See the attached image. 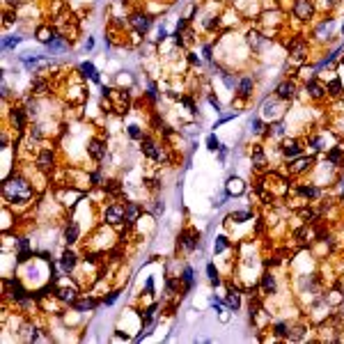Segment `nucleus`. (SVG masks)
Returning <instances> with one entry per match:
<instances>
[{"instance_id": "obj_30", "label": "nucleus", "mask_w": 344, "mask_h": 344, "mask_svg": "<svg viewBox=\"0 0 344 344\" xmlns=\"http://www.w3.org/2000/svg\"><path fill=\"white\" fill-rule=\"evenodd\" d=\"M35 35H37V39H39L41 44H46V46H48L50 41L55 39V30H53L50 25H39V28H37Z\"/></svg>"}, {"instance_id": "obj_61", "label": "nucleus", "mask_w": 344, "mask_h": 344, "mask_svg": "<svg viewBox=\"0 0 344 344\" xmlns=\"http://www.w3.org/2000/svg\"><path fill=\"white\" fill-rule=\"evenodd\" d=\"M342 35H344V23H342Z\"/></svg>"}, {"instance_id": "obj_47", "label": "nucleus", "mask_w": 344, "mask_h": 344, "mask_svg": "<svg viewBox=\"0 0 344 344\" xmlns=\"http://www.w3.org/2000/svg\"><path fill=\"white\" fill-rule=\"evenodd\" d=\"M128 136L133 138V140H142V131H140V126H138V124H131V126H128Z\"/></svg>"}, {"instance_id": "obj_57", "label": "nucleus", "mask_w": 344, "mask_h": 344, "mask_svg": "<svg viewBox=\"0 0 344 344\" xmlns=\"http://www.w3.org/2000/svg\"><path fill=\"white\" fill-rule=\"evenodd\" d=\"M165 211V204L163 202H156V206H154V214H163Z\"/></svg>"}, {"instance_id": "obj_29", "label": "nucleus", "mask_w": 344, "mask_h": 344, "mask_svg": "<svg viewBox=\"0 0 344 344\" xmlns=\"http://www.w3.org/2000/svg\"><path fill=\"white\" fill-rule=\"evenodd\" d=\"M326 94L330 96V99H339V96L344 94V85H342V81L339 78H333V81L326 85Z\"/></svg>"}, {"instance_id": "obj_26", "label": "nucleus", "mask_w": 344, "mask_h": 344, "mask_svg": "<svg viewBox=\"0 0 344 344\" xmlns=\"http://www.w3.org/2000/svg\"><path fill=\"white\" fill-rule=\"evenodd\" d=\"M140 214H142V206L138 204V202H128L126 211H124V220H126L128 225H133L138 218H140Z\"/></svg>"}, {"instance_id": "obj_53", "label": "nucleus", "mask_w": 344, "mask_h": 344, "mask_svg": "<svg viewBox=\"0 0 344 344\" xmlns=\"http://www.w3.org/2000/svg\"><path fill=\"white\" fill-rule=\"evenodd\" d=\"M117 296H119V294H117V292H113V294H110V296H108V298H105V301H103V303H105V305H113V303H115V301H117Z\"/></svg>"}, {"instance_id": "obj_38", "label": "nucleus", "mask_w": 344, "mask_h": 344, "mask_svg": "<svg viewBox=\"0 0 344 344\" xmlns=\"http://www.w3.org/2000/svg\"><path fill=\"white\" fill-rule=\"evenodd\" d=\"M305 333H307V328L303 324H298V326H289V335H287V339H303L305 337Z\"/></svg>"}, {"instance_id": "obj_20", "label": "nucleus", "mask_w": 344, "mask_h": 344, "mask_svg": "<svg viewBox=\"0 0 344 344\" xmlns=\"http://www.w3.org/2000/svg\"><path fill=\"white\" fill-rule=\"evenodd\" d=\"M58 298L62 303H76V298H78V289L73 287V284H60L58 287Z\"/></svg>"}, {"instance_id": "obj_12", "label": "nucleus", "mask_w": 344, "mask_h": 344, "mask_svg": "<svg viewBox=\"0 0 344 344\" xmlns=\"http://www.w3.org/2000/svg\"><path fill=\"white\" fill-rule=\"evenodd\" d=\"M142 154L147 156V158H151V161H156V163H158V161H165V154H163V149H161L158 145H156L154 140H151V138H142Z\"/></svg>"}, {"instance_id": "obj_59", "label": "nucleus", "mask_w": 344, "mask_h": 344, "mask_svg": "<svg viewBox=\"0 0 344 344\" xmlns=\"http://www.w3.org/2000/svg\"><path fill=\"white\" fill-rule=\"evenodd\" d=\"M92 48H94V39H87L85 41V50H92Z\"/></svg>"}, {"instance_id": "obj_46", "label": "nucleus", "mask_w": 344, "mask_h": 344, "mask_svg": "<svg viewBox=\"0 0 344 344\" xmlns=\"http://www.w3.org/2000/svg\"><path fill=\"white\" fill-rule=\"evenodd\" d=\"M18 41H21V37H16V35H14V37H5V39H3V50L14 48V46L18 44Z\"/></svg>"}, {"instance_id": "obj_15", "label": "nucleus", "mask_w": 344, "mask_h": 344, "mask_svg": "<svg viewBox=\"0 0 344 344\" xmlns=\"http://www.w3.org/2000/svg\"><path fill=\"white\" fill-rule=\"evenodd\" d=\"M326 163H328L330 168H339V165L344 163V145L330 147V149L326 151Z\"/></svg>"}, {"instance_id": "obj_37", "label": "nucleus", "mask_w": 344, "mask_h": 344, "mask_svg": "<svg viewBox=\"0 0 344 344\" xmlns=\"http://www.w3.org/2000/svg\"><path fill=\"white\" fill-rule=\"evenodd\" d=\"M284 133H287V128H284L282 119H280V122H273V126H269V136L271 138H284Z\"/></svg>"}, {"instance_id": "obj_36", "label": "nucleus", "mask_w": 344, "mask_h": 344, "mask_svg": "<svg viewBox=\"0 0 344 344\" xmlns=\"http://www.w3.org/2000/svg\"><path fill=\"white\" fill-rule=\"evenodd\" d=\"M21 335H23V339H25V342H37V339H39V333H37V328H35V326H30V324L23 326Z\"/></svg>"}, {"instance_id": "obj_7", "label": "nucleus", "mask_w": 344, "mask_h": 344, "mask_svg": "<svg viewBox=\"0 0 344 344\" xmlns=\"http://www.w3.org/2000/svg\"><path fill=\"white\" fill-rule=\"evenodd\" d=\"M5 287H7V296L9 298H14L16 303H28V292H25V287L21 284V280L9 278V280H5Z\"/></svg>"}, {"instance_id": "obj_31", "label": "nucleus", "mask_w": 344, "mask_h": 344, "mask_svg": "<svg viewBox=\"0 0 344 344\" xmlns=\"http://www.w3.org/2000/svg\"><path fill=\"white\" fill-rule=\"evenodd\" d=\"M78 71H81L83 78H90V81H94V83L101 81V78H99V71H96V67H94L92 62H83L81 67H78Z\"/></svg>"}, {"instance_id": "obj_16", "label": "nucleus", "mask_w": 344, "mask_h": 344, "mask_svg": "<svg viewBox=\"0 0 344 344\" xmlns=\"http://www.w3.org/2000/svg\"><path fill=\"white\" fill-rule=\"evenodd\" d=\"M250 161H252V168H255V170H264L266 165H269V158H266L264 147H261V145H252Z\"/></svg>"}, {"instance_id": "obj_27", "label": "nucleus", "mask_w": 344, "mask_h": 344, "mask_svg": "<svg viewBox=\"0 0 344 344\" xmlns=\"http://www.w3.org/2000/svg\"><path fill=\"white\" fill-rule=\"evenodd\" d=\"M25 115L28 113H23L21 108H14L12 113H9V122H12V126L16 128V131H23V128H25Z\"/></svg>"}, {"instance_id": "obj_56", "label": "nucleus", "mask_w": 344, "mask_h": 344, "mask_svg": "<svg viewBox=\"0 0 344 344\" xmlns=\"http://www.w3.org/2000/svg\"><path fill=\"white\" fill-rule=\"evenodd\" d=\"M209 103H211V105H214V108H216V113H220V101L216 99V96H209Z\"/></svg>"}, {"instance_id": "obj_2", "label": "nucleus", "mask_w": 344, "mask_h": 344, "mask_svg": "<svg viewBox=\"0 0 344 344\" xmlns=\"http://www.w3.org/2000/svg\"><path fill=\"white\" fill-rule=\"evenodd\" d=\"M287 50H289V58L294 60V62H305L307 58V50H310V44H307L305 37H292L287 44Z\"/></svg>"}, {"instance_id": "obj_24", "label": "nucleus", "mask_w": 344, "mask_h": 344, "mask_svg": "<svg viewBox=\"0 0 344 344\" xmlns=\"http://www.w3.org/2000/svg\"><path fill=\"white\" fill-rule=\"evenodd\" d=\"M225 220H227V223L241 225V223H248V220H255V214H252L250 209H241V211H232V214H229Z\"/></svg>"}, {"instance_id": "obj_60", "label": "nucleus", "mask_w": 344, "mask_h": 344, "mask_svg": "<svg viewBox=\"0 0 344 344\" xmlns=\"http://www.w3.org/2000/svg\"><path fill=\"white\" fill-rule=\"evenodd\" d=\"M328 5H333L335 7V5H339V0H328Z\"/></svg>"}, {"instance_id": "obj_5", "label": "nucleus", "mask_w": 344, "mask_h": 344, "mask_svg": "<svg viewBox=\"0 0 344 344\" xmlns=\"http://www.w3.org/2000/svg\"><path fill=\"white\" fill-rule=\"evenodd\" d=\"M280 154H282V158L294 161V158H298V156L303 154V147H301V142H298L296 138H284V140L280 142Z\"/></svg>"}, {"instance_id": "obj_4", "label": "nucleus", "mask_w": 344, "mask_h": 344, "mask_svg": "<svg viewBox=\"0 0 344 344\" xmlns=\"http://www.w3.org/2000/svg\"><path fill=\"white\" fill-rule=\"evenodd\" d=\"M280 101L278 96H269V99H264V103H261V110H259V117L261 119H271V122H280L282 119V110H280Z\"/></svg>"}, {"instance_id": "obj_25", "label": "nucleus", "mask_w": 344, "mask_h": 344, "mask_svg": "<svg viewBox=\"0 0 344 344\" xmlns=\"http://www.w3.org/2000/svg\"><path fill=\"white\" fill-rule=\"evenodd\" d=\"M246 37H248V46H250L252 50H259L261 46L269 44V39H266L264 35H259L257 30H248V35H246Z\"/></svg>"}, {"instance_id": "obj_35", "label": "nucleus", "mask_w": 344, "mask_h": 344, "mask_svg": "<svg viewBox=\"0 0 344 344\" xmlns=\"http://www.w3.org/2000/svg\"><path fill=\"white\" fill-rule=\"evenodd\" d=\"M227 248H229V239L225 236V234H218V236H216V241H214V252H216V255H223Z\"/></svg>"}, {"instance_id": "obj_42", "label": "nucleus", "mask_w": 344, "mask_h": 344, "mask_svg": "<svg viewBox=\"0 0 344 344\" xmlns=\"http://www.w3.org/2000/svg\"><path fill=\"white\" fill-rule=\"evenodd\" d=\"M273 335L275 337H287L289 335V324L287 321H278V324L273 326Z\"/></svg>"}, {"instance_id": "obj_23", "label": "nucleus", "mask_w": 344, "mask_h": 344, "mask_svg": "<svg viewBox=\"0 0 344 344\" xmlns=\"http://www.w3.org/2000/svg\"><path fill=\"white\" fill-rule=\"evenodd\" d=\"M225 191H227V195H243L246 193V183L239 177H229L227 183H225Z\"/></svg>"}, {"instance_id": "obj_33", "label": "nucleus", "mask_w": 344, "mask_h": 344, "mask_svg": "<svg viewBox=\"0 0 344 344\" xmlns=\"http://www.w3.org/2000/svg\"><path fill=\"white\" fill-rule=\"evenodd\" d=\"M78 236H81V227H78V223H69L67 225V229H64V241L67 243H76L78 241Z\"/></svg>"}, {"instance_id": "obj_48", "label": "nucleus", "mask_w": 344, "mask_h": 344, "mask_svg": "<svg viewBox=\"0 0 344 344\" xmlns=\"http://www.w3.org/2000/svg\"><path fill=\"white\" fill-rule=\"evenodd\" d=\"M181 103L188 108V113H195V110H197L195 103H193V99H188V96H181Z\"/></svg>"}, {"instance_id": "obj_11", "label": "nucleus", "mask_w": 344, "mask_h": 344, "mask_svg": "<svg viewBox=\"0 0 344 344\" xmlns=\"http://www.w3.org/2000/svg\"><path fill=\"white\" fill-rule=\"evenodd\" d=\"M124 211H126V204H110V206H105L103 220L108 225H115V227H117L119 223H124Z\"/></svg>"}, {"instance_id": "obj_13", "label": "nucleus", "mask_w": 344, "mask_h": 344, "mask_svg": "<svg viewBox=\"0 0 344 344\" xmlns=\"http://www.w3.org/2000/svg\"><path fill=\"white\" fill-rule=\"evenodd\" d=\"M305 92H307V96H310V99H314V101H321V99H326V85L321 81H307L305 83Z\"/></svg>"}, {"instance_id": "obj_34", "label": "nucleus", "mask_w": 344, "mask_h": 344, "mask_svg": "<svg viewBox=\"0 0 344 344\" xmlns=\"http://www.w3.org/2000/svg\"><path fill=\"white\" fill-rule=\"evenodd\" d=\"M333 28H335V21H333V18L324 21L319 28H316V37H319V39H328L330 32H333Z\"/></svg>"}, {"instance_id": "obj_32", "label": "nucleus", "mask_w": 344, "mask_h": 344, "mask_svg": "<svg viewBox=\"0 0 344 344\" xmlns=\"http://www.w3.org/2000/svg\"><path fill=\"white\" fill-rule=\"evenodd\" d=\"M181 282H183V292H191V289L195 287V271H193V266H186V269H183Z\"/></svg>"}, {"instance_id": "obj_62", "label": "nucleus", "mask_w": 344, "mask_h": 344, "mask_svg": "<svg viewBox=\"0 0 344 344\" xmlns=\"http://www.w3.org/2000/svg\"><path fill=\"white\" fill-rule=\"evenodd\" d=\"M342 64H344V58H342Z\"/></svg>"}, {"instance_id": "obj_21", "label": "nucleus", "mask_w": 344, "mask_h": 344, "mask_svg": "<svg viewBox=\"0 0 344 344\" xmlns=\"http://www.w3.org/2000/svg\"><path fill=\"white\" fill-rule=\"evenodd\" d=\"M261 292H264L266 296H273V294L278 292V280H275V275L271 273V271L261 273Z\"/></svg>"}, {"instance_id": "obj_18", "label": "nucleus", "mask_w": 344, "mask_h": 344, "mask_svg": "<svg viewBox=\"0 0 344 344\" xmlns=\"http://www.w3.org/2000/svg\"><path fill=\"white\" fill-rule=\"evenodd\" d=\"M296 193L303 200H316V197H321V188L316 183H298Z\"/></svg>"}, {"instance_id": "obj_10", "label": "nucleus", "mask_w": 344, "mask_h": 344, "mask_svg": "<svg viewBox=\"0 0 344 344\" xmlns=\"http://www.w3.org/2000/svg\"><path fill=\"white\" fill-rule=\"evenodd\" d=\"M312 165H314V156H298V158H294V161H289V165H287V172L289 174H303V172H307V170H312Z\"/></svg>"}, {"instance_id": "obj_40", "label": "nucleus", "mask_w": 344, "mask_h": 344, "mask_svg": "<svg viewBox=\"0 0 344 344\" xmlns=\"http://www.w3.org/2000/svg\"><path fill=\"white\" fill-rule=\"evenodd\" d=\"M206 278H209V282L214 284V287H218V284H220V275H218V269H216L214 264H206Z\"/></svg>"}, {"instance_id": "obj_41", "label": "nucleus", "mask_w": 344, "mask_h": 344, "mask_svg": "<svg viewBox=\"0 0 344 344\" xmlns=\"http://www.w3.org/2000/svg\"><path fill=\"white\" fill-rule=\"evenodd\" d=\"M64 48H67V41H64V37H55V39L48 44L50 53H60V50H64Z\"/></svg>"}, {"instance_id": "obj_50", "label": "nucleus", "mask_w": 344, "mask_h": 344, "mask_svg": "<svg viewBox=\"0 0 344 344\" xmlns=\"http://www.w3.org/2000/svg\"><path fill=\"white\" fill-rule=\"evenodd\" d=\"M232 117H236V113H229V115H223V117H220V119H218V122H216V124H214V128H218V126H220V124L229 122V119H232Z\"/></svg>"}, {"instance_id": "obj_6", "label": "nucleus", "mask_w": 344, "mask_h": 344, "mask_svg": "<svg viewBox=\"0 0 344 344\" xmlns=\"http://www.w3.org/2000/svg\"><path fill=\"white\" fill-rule=\"evenodd\" d=\"M298 94V87H296V81H289V78H284V81H280L278 85H275V96L282 101H294Z\"/></svg>"}, {"instance_id": "obj_39", "label": "nucleus", "mask_w": 344, "mask_h": 344, "mask_svg": "<svg viewBox=\"0 0 344 344\" xmlns=\"http://www.w3.org/2000/svg\"><path fill=\"white\" fill-rule=\"evenodd\" d=\"M96 303L92 301V298H76V303H73V307H76L78 312H87V310H92V307H94Z\"/></svg>"}, {"instance_id": "obj_52", "label": "nucleus", "mask_w": 344, "mask_h": 344, "mask_svg": "<svg viewBox=\"0 0 344 344\" xmlns=\"http://www.w3.org/2000/svg\"><path fill=\"white\" fill-rule=\"evenodd\" d=\"M225 158H227V147H223V145H220V149H218V161L223 163Z\"/></svg>"}, {"instance_id": "obj_14", "label": "nucleus", "mask_w": 344, "mask_h": 344, "mask_svg": "<svg viewBox=\"0 0 344 344\" xmlns=\"http://www.w3.org/2000/svg\"><path fill=\"white\" fill-rule=\"evenodd\" d=\"M225 305H227L229 312H236L241 307V289L229 284L227 287V296H225Z\"/></svg>"}, {"instance_id": "obj_28", "label": "nucleus", "mask_w": 344, "mask_h": 344, "mask_svg": "<svg viewBox=\"0 0 344 344\" xmlns=\"http://www.w3.org/2000/svg\"><path fill=\"white\" fill-rule=\"evenodd\" d=\"M53 161H55L53 151H50V149H41V154L37 156V168H39V170H50V168H53Z\"/></svg>"}, {"instance_id": "obj_43", "label": "nucleus", "mask_w": 344, "mask_h": 344, "mask_svg": "<svg viewBox=\"0 0 344 344\" xmlns=\"http://www.w3.org/2000/svg\"><path fill=\"white\" fill-rule=\"evenodd\" d=\"M220 78H223V83L229 87V90H236V85H239V78H236V76H232V73H227V71H225Z\"/></svg>"}, {"instance_id": "obj_3", "label": "nucleus", "mask_w": 344, "mask_h": 344, "mask_svg": "<svg viewBox=\"0 0 344 344\" xmlns=\"http://www.w3.org/2000/svg\"><path fill=\"white\" fill-rule=\"evenodd\" d=\"M292 14H294V18H298L301 23H310L316 14L314 0H294Z\"/></svg>"}, {"instance_id": "obj_45", "label": "nucleus", "mask_w": 344, "mask_h": 344, "mask_svg": "<svg viewBox=\"0 0 344 344\" xmlns=\"http://www.w3.org/2000/svg\"><path fill=\"white\" fill-rule=\"evenodd\" d=\"M206 149H209V151H218V149H220V140L214 136V133L206 138Z\"/></svg>"}, {"instance_id": "obj_44", "label": "nucleus", "mask_w": 344, "mask_h": 344, "mask_svg": "<svg viewBox=\"0 0 344 344\" xmlns=\"http://www.w3.org/2000/svg\"><path fill=\"white\" fill-rule=\"evenodd\" d=\"M250 131L252 133H264V119H261V117H252L250 119Z\"/></svg>"}, {"instance_id": "obj_58", "label": "nucleus", "mask_w": 344, "mask_h": 344, "mask_svg": "<svg viewBox=\"0 0 344 344\" xmlns=\"http://www.w3.org/2000/svg\"><path fill=\"white\" fill-rule=\"evenodd\" d=\"M188 60H191L193 64H197V67H200V58H195V55H193V53H188Z\"/></svg>"}, {"instance_id": "obj_9", "label": "nucleus", "mask_w": 344, "mask_h": 344, "mask_svg": "<svg viewBox=\"0 0 344 344\" xmlns=\"http://www.w3.org/2000/svg\"><path fill=\"white\" fill-rule=\"evenodd\" d=\"M128 23H131V28L138 32V35H145L154 21H151V16L147 12H133L131 16H128Z\"/></svg>"}, {"instance_id": "obj_22", "label": "nucleus", "mask_w": 344, "mask_h": 344, "mask_svg": "<svg viewBox=\"0 0 344 344\" xmlns=\"http://www.w3.org/2000/svg\"><path fill=\"white\" fill-rule=\"evenodd\" d=\"M236 92L243 96V99L252 96V92H255V78H252V76H243V78H239Z\"/></svg>"}, {"instance_id": "obj_19", "label": "nucleus", "mask_w": 344, "mask_h": 344, "mask_svg": "<svg viewBox=\"0 0 344 344\" xmlns=\"http://www.w3.org/2000/svg\"><path fill=\"white\" fill-rule=\"evenodd\" d=\"M60 269L64 271V273H69V271H73L76 269V264H78V255L73 250H64L62 255H60Z\"/></svg>"}, {"instance_id": "obj_54", "label": "nucleus", "mask_w": 344, "mask_h": 344, "mask_svg": "<svg viewBox=\"0 0 344 344\" xmlns=\"http://www.w3.org/2000/svg\"><path fill=\"white\" fill-rule=\"evenodd\" d=\"M337 195H339V197H342V200H344V177H342V179H339V181H337Z\"/></svg>"}, {"instance_id": "obj_1", "label": "nucleus", "mask_w": 344, "mask_h": 344, "mask_svg": "<svg viewBox=\"0 0 344 344\" xmlns=\"http://www.w3.org/2000/svg\"><path fill=\"white\" fill-rule=\"evenodd\" d=\"M3 195L12 204H28L32 200V186L23 177H9L3 183Z\"/></svg>"}, {"instance_id": "obj_49", "label": "nucleus", "mask_w": 344, "mask_h": 344, "mask_svg": "<svg viewBox=\"0 0 344 344\" xmlns=\"http://www.w3.org/2000/svg\"><path fill=\"white\" fill-rule=\"evenodd\" d=\"M165 39H168V30H165L163 25H161V28H158V32H156V41L161 44V41H165Z\"/></svg>"}, {"instance_id": "obj_55", "label": "nucleus", "mask_w": 344, "mask_h": 344, "mask_svg": "<svg viewBox=\"0 0 344 344\" xmlns=\"http://www.w3.org/2000/svg\"><path fill=\"white\" fill-rule=\"evenodd\" d=\"M204 58L209 60V62L214 60V48H211V46H204Z\"/></svg>"}, {"instance_id": "obj_51", "label": "nucleus", "mask_w": 344, "mask_h": 344, "mask_svg": "<svg viewBox=\"0 0 344 344\" xmlns=\"http://www.w3.org/2000/svg\"><path fill=\"white\" fill-rule=\"evenodd\" d=\"M35 90H37V94H46V83L44 81H35Z\"/></svg>"}, {"instance_id": "obj_17", "label": "nucleus", "mask_w": 344, "mask_h": 344, "mask_svg": "<svg viewBox=\"0 0 344 344\" xmlns=\"http://www.w3.org/2000/svg\"><path fill=\"white\" fill-rule=\"evenodd\" d=\"M87 154L94 161H103L105 158V142L101 138H92L90 145H87Z\"/></svg>"}, {"instance_id": "obj_8", "label": "nucleus", "mask_w": 344, "mask_h": 344, "mask_svg": "<svg viewBox=\"0 0 344 344\" xmlns=\"http://www.w3.org/2000/svg\"><path fill=\"white\" fill-rule=\"evenodd\" d=\"M179 246H181L183 252H195L200 248V234L195 229H183L179 234Z\"/></svg>"}]
</instances>
